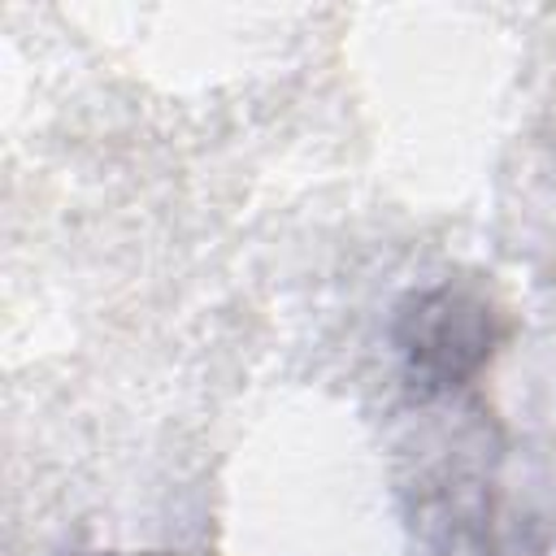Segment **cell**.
Returning <instances> with one entry per match:
<instances>
[{
	"instance_id": "cell-1",
	"label": "cell",
	"mask_w": 556,
	"mask_h": 556,
	"mask_svg": "<svg viewBox=\"0 0 556 556\" xmlns=\"http://www.w3.org/2000/svg\"><path fill=\"white\" fill-rule=\"evenodd\" d=\"M400 343L417 378H460L486 348L482 308L452 291L426 295L417 300V313H408V334Z\"/></svg>"
}]
</instances>
